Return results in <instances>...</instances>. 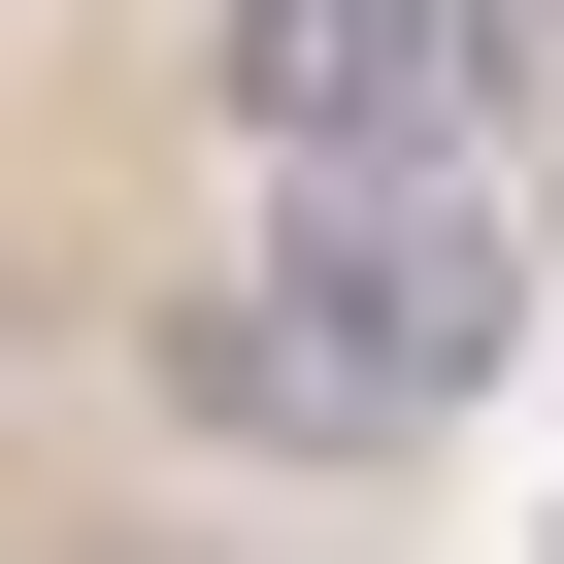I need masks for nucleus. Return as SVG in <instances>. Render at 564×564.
Instances as JSON below:
<instances>
[{
	"label": "nucleus",
	"mask_w": 564,
	"mask_h": 564,
	"mask_svg": "<svg viewBox=\"0 0 564 564\" xmlns=\"http://www.w3.org/2000/svg\"><path fill=\"white\" fill-rule=\"evenodd\" d=\"M498 366H531V199H465V166H265V232L166 300V399L265 465H399Z\"/></svg>",
	"instance_id": "obj_1"
},
{
	"label": "nucleus",
	"mask_w": 564,
	"mask_h": 564,
	"mask_svg": "<svg viewBox=\"0 0 564 564\" xmlns=\"http://www.w3.org/2000/svg\"><path fill=\"white\" fill-rule=\"evenodd\" d=\"M199 100H232V166H531V100H564V0H199Z\"/></svg>",
	"instance_id": "obj_2"
}]
</instances>
